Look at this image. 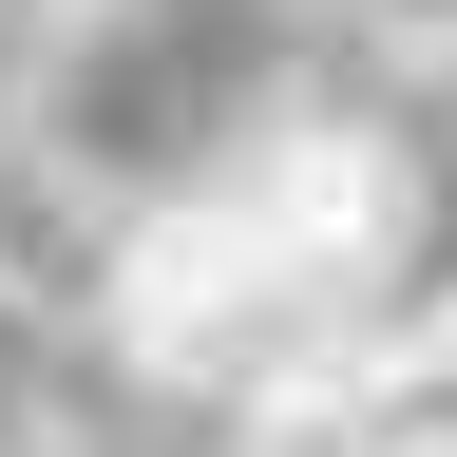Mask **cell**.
<instances>
[{
	"label": "cell",
	"mask_w": 457,
	"mask_h": 457,
	"mask_svg": "<svg viewBox=\"0 0 457 457\" xmlns=\"http://www.w3.org/2000/svg\"><path fill=\"white\" fill-rule=\"evenodd\" d=\"M343 38H381V57L438 77V57H457V0H343Z\"/></svg>",
	"instance_id": "obj_4"
},
{
	"label": "cell",
	"mask_w": 457,
	"mask_h": 457,
	"mask_svg": "<svg viewBox=\"0 0 457 457\" xmlns=\"http://www.w3.org/2000/svg\"><path fill=\"white\" fill-rule=\"evenodd\" d=\"M248 457H457V324L438 343H381V362H343L305 400H267Z\"/></svg>",
	"instance_id": "obj_2"
},
{
	"label": "cell",
	"mask_w": 457,
	"mask_h": 457,
	"mask_svg": "<svg viewBox=\"0 0 457 457\" xmlns=\"http://www.w3.org/2000/svg\"><path fill=\"white\" fill-rule=\"evenodd\" d=\"M38 20H77V0H38Z\"/></svg>",
	"instance_id": "obj_6"
},
{
	"label": "cell",
	"mask_w": 457,
	"mask_h": 457,
	"mask_svg": "<svg viewBox=\"0 0 457 457\" xmlns=\"http://www.w3.org/2000/svg\"><path fill=\"white\" fill-rule=\"evenodd\" d=\"M96 248H114V228L77 210V171H57L38 134H0V286H38V305H96Z\"/></svg>",
	"instance_id": "obj_3"
},
{
	"label": "cell",
	"mask_w": 457,
	"mask_h": 457,
	"mask_svg": "<svg viewBox=\"0 0 457 457\" xmlns=\"http://www.w3.org/2000/svg\"><path fill=\"white\" fill-rule=\"evenodd\" d=\"M457 324V96L420 57H305L210 171L114 210L96 343L210 420H267L381 343Z\"/></svg>",
	"instance_id": "obj_1"
},
{
	"label": "cell",
	"mask_w": 457,
	"mask_h": 457,
	"mask_svg": "<svg viewBox=\"0 0 457 457\" xmlns=\"http://www.w3.org/2000/svg\"><path fill=\"white\" fill-rule=\"evenodd\" d=\"M38 96V0H0V114Z\"/></svg>",
	"instance_id": "obj_5"
}]
</instances>
